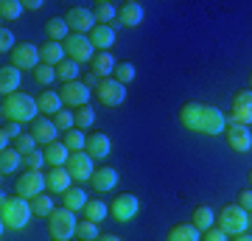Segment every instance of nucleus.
Segmentation results:
<instances>
[{
    "instance_id": "obj_1",
    "label": "nucleus",
    "mask_w": 252,
    "mask_h": 241,
    "mask_svg": "<svg viewBox=\"0 0 252 241\" xmlns=\"http://www.w3.org/2000/svg\"><path fill=\"white\" fill-rule=\"evenodd\" d=\"M180 121L185 129L199 135H221L227 129L224 112L213 104H202V101H188L180 109Z\"/></svg>"
},
{
    "instance_id": "obj_2",
    "label": "nucleus",
    "mask_w": 252,
    "mask_h": 241,
    "mask_svg": "<svg viewBox=\"0 0 252 241\" xmlns=\"http://www.w3.org/2000/svg\"><path fill=\"white\" fill-rule=\"evenodd\" d=\"M31 202L26 197H6L0 199V219H3V230H23L31 222Z\"/></svg>"
},
{
    "instance_id": "obj_3",
    "label": "nucleus",
    "mask_w": 252,
    "mask_h": 241,
    "mask_svg": "<svg viewBox=\"0 0 252 241\" xmlns=\"http://www.w3.org/2000/svg\"><path fill=\"white\" fill-rule=\"evenodd\" d=\"M0 112H3V121H17V124H34L36 115H39V104L36 99L26 96V93H14V96H6L3 104H0Z\"/></svg>"
},
{
    "instance_id": "obj_4",
    "label": "nucleus",
    "mask_w": 252,
    "mask_h": 241,
    "mask_svg": "<svg viewBox=\"0 0 252 241\" xmlns=\"http://www.w3.org/2000/svg\"><path fill=\"white\" fill-rule=\"evenodd\" d=\"M216 227L221 233H227V236H241V233H247V227H250V213H247L241 205H227V207H221V213L216 216Z\"/></svg>"
},
{
    "instance_id": "obj_5",
    "label": "nucleus",
    "mask_w": 252,
    "mask_h": 241,
    "mask_svg": "<svg viewBox=\"0 0 252 241\" xmlns=\"http://www.w3.org/2000/svg\"><path fill=\"white\" fill-rule=\"evenodd\" d=\"M76 227H79V222L73 219V210H67V207H56L48 216V233L54 241H70L76 236Z\"/></svg>"
},
{
    "instance_id": "obj_6",
    "label": "nucleus",
    "mask_w": 252,
    "mask_h": 241,
    "mask_svg": "<svg viewBox=\"0 0 252 241\" xmlns=\"http://www.w3.org/2000/svg\"><path fill=\"white\" fill-rule=\"evenodd\" d=\"M64 54H67V59H73V62H93V56H95V48H93L90 36L87 34H70L67 39L62 42Z\"/></svg>"
},
{
    "instance_id": "obj_7",
    "label": "nucleus",
    "mask_w": 252,
    "mask_h": 241,
    "mask_svg": "<svg viewBox=\"0 0 252 241\" xmlns=\"http://www.w3.org/2000/svg\"><path fill=\"white\" fill-rule=\"evenodd\" d=\"M95 96H98V101L104 107L115 109V107H121L124 99H126V84H121L118 79H101L98 87H95Z\"/></svg>"
},
{
    "instance_id": "obj_8",
    "label": "nucleus",
    "mask_w": 252,
    "mask_h": 241,
    "mask_svg": "<svg viewBox=\"0 0 252 241\" xmlns=\"http://www.w3.org/2000/svg\"><path fill=\"white\" fill-rule=\"evenodd\" d=\"M59 99H62L64 107H87V101H90V87L84 84V81H64L62 87H59Z\"/></svg>"
},
{
    "instance_id": "obj_9",
    "label": "nucleus",
    "mask_w": 252,
    "mask_h": 241,
    "mask_svg": "<svg viewBox=\"0 0 252 241\" xmlns=\"http://www.w3.org/2000/svg\"><path fill=\"white\" fill-rule=\"evenodd\" d=\"M230 124H241L250 126L252 124V90H238L233 96V104H230Z\"/></svg>"
},
{
    "instance_id": "obj_10",
    "label": "nucleus",
    "mask_w": 252,
    "mask_h": 241,
    "mask_svg": "<svg viewBox=\"0 0 252 241\" xmlns=\"http://www.w3.org/2000/svg\"><path fill=\"white\" fill-rule=\"evenodd\" d=\"M64 23L70 26V34H90L93 28L98 26L95 23V14L84 6H73L67 14H64Z\"/></svg>"
},
{
    "instance_id": "obj_11",
    "label": "nucleus",
    "mask_w": 252,
    "mask_h": 241,
    "mask_svg": "<svg viewBox=\"0 0 252 241\" xmlns=\"http://www.w3.org/2000/svg\"><path fill=\"white\" fill-rule=\"evenodd\" d=\"M45 188H48V179H45L42 171H26V174L17 177V194L20 197L34 199V197H39V194H45Z\"/></svg>"
},
{
    "instance_id": "obj_12",
    "label": "nucleus",
    "mask_w": 252,
    "mask_h": 241,
    "mask_svg": "<svg viewBox=\"0 0 252 241\" xmlns=\"http://www.w3.org/2000/svg\"><path fill=\"white\" fill-rule=\"evenodd\" d=\"M11 65L20 68V70H36L42 59H39V48L31 42H20L14 51H11Z\"/></svg>"
},
{
    "instance_id": "obj_13",
    "label": "nucleus",
    "mask_w": 252,
    "mask_h": 241,
    "mask_svg": "<svg viewBox=\"0 0 252 241\" xmlns=\"http://www.w3.org/2000/svg\"><path fill=\"white\" fill-rule=\"evenodd\" d=\"M64 169H67V174H70L73 179H90L93 174H95V169H93V157L87 152H70V157H67V163H64Z\"/></svg>"
},
{
    "instance_id": "obj_14",
    "label": "nucleus",
    "mask_w": 252,
    "mask_h": 241,
    "mask_svg": "<svg viewBox=\"0 0 252 241\" xmlns=\"http://www.w3.org/2000/svg\"><path fill=\"white\" fill-rule=\"evenodd\" d=\"M137 210H140V202H137L135 194H121V197H115L112 205H109V213L115 216L118 222H132Z\"/></svg>"
},
{
    "instance_id": "obj_15",
    "label": "nucleus",
    "mask_w": 252,
    "mask_h": 241,
    "mask_svg": "<svg viewBox=\"0 0 252 241\" xmlns=\"http://www.w3.org/2000/svg\"><path fill=\"white\" fill-rule=\"evenodd\" d=\"M224 135H227V146H230L233 152L244 154V152H250V149H252V132L247 129V126H241V124H227Z\"/></svg>"
},
{
    "instance_id": "obj_16",
    "label": "nucleus",
    "mask_w": 252,
    "mask_h": 241,
    "mask_svg": "<svg viewBox=\"0 0 252 241\" xmlns=\"http://www.w3.org/2000/svg\"><path fill=\"white\" fill-rule=\"evenodd\" d=\"M115 68H118V62L109 51H98L90 62V73H95L98 79H112L115 76Z\"/></svg>"
},
{
    "instance_id": "obj_17",
    "label": "nucleus",
    "mask_w": 252,
    "mask_h": 241,
    "mask_svg": "<svg viewBox=\"0 0 252 241\" xmlns=\"http://www.w3.org/2000/svg\"><path fill=\"white\" fill-rule=\"evenodd\" d=\"M143 23V6L135 3V0H126L124 6L118 9V26H126V28H135Z\"/></svg>"
},
{
    "instance_id": "obj_18",
    "label": "nucleus",
    "mask_w": 252,
    "mask_h": 241,
    "mask_svg": "<svg viewBox=\"0 0 252 241\" xmlns=\"http://www.w3.org/2000/svg\"><path fill=\"white\" fill-rule=\"evenodd\" d=\"M56 124L51 121V118H36L34 124H31V135L36 138V143H56Z\"/></svg>"
},
{
    "instance_id": "obj_19",
    "label": "nucleus",
    "mask_w": 252,
    "mask_h": 241,
    "mask_svg": "<svg viewBox=\"0 0 252 241\" xmlns=\"http://www.w3.org/2000/svg\"><path fill=\"white\" fill-rule=\"evenodd\" d=\"M17 87H20V68H14V65H3V70H0V93H3V99L20 93Z\"/></svg>"
},
{
    "instance_id": "obj_20",
    "label": "nucleus",
    "mask_w": 252,
    "mask_h": 241,
    "mask_svg": "<svg viewBox=\"0 0 252 241\" xmlns=\"http://www.w3.org/2000/svg\"><path fill=\"white\" fill-rule=\"evenodd\" d=\"M64 48L62 42H54V39H45V42L39 45V59H42V65H51V68H56L59 62H64Z\"/></svg>"
},
{
    "instance_id": "obj_21",
    "label": "nucleus",
    "mask_w": 252,
    "mask_h": 241,
    "mask_svg": "<svg viewBox=\"0 0 252 241\" xmlns=\"http://www.w3.org/2000/svg\"><path fill=\"white\" fill-rule=\"evenodd\" d=\"M118 169H109V166H104V169H95V174L90 177L93 188L95 191H112V188L118 185Z\"/></svg>"
},
{
    "instance_id": "obj_22",
    "label": "nucleus",
    "mask_w": 252,
    "mask_h": 241,
    "mask_svg": "<svg viewBox=\"0 0 252 241\" xmlns=\"http://www.w3.org/2000/svg\"><path fill=\"white\" fill-rule=\"evenodd\" d=\"M48 179V191L51 194H64L67 188H70V174H67V169L64 166H56V169H51V174H45Z\"/></svg>"
},
{
    "instance_id": "obj_23",
    "label": "nucleus",
    "mask_w": 252,
    "mask_h": 241,
    "mask_svg": "<svg viewBox=\"0 0 252 241\" xmlns=\"http://www.w3.org/2000/svg\"><path fill=\"white\" fill-rule=\"evenodd\" d=\"M84 152L90 154V157H107L109 152H112V146H109V138L107 135H101V132H93L87 135V146H84Z\"/></svg>"
},
{
    "instance_id": "obj_24",
    "label": "nucleus",
    "mask_w": 252,
    "mask_h": 241,
    "mask_svg": "<svg viewBox=\"0 0 252 241\" xmlns=\"http://www.w3.org/2000/svg\"><path fill=\"white\" fill-rule=\"evenodd\" d=\"M87 36H90L93 48H98V51H109L112 42H115V28H112V26H95Z\"/></svg>"
},
{
    "instance_id": "obj_25",
    "label": "nucleus",
    "mask_w": 252,
    "mask_h": 241,
    "mask_svg": "<svg viewBox=\"0 0 252 241\" xmlns=\"http://www.w3.org/2000/svg\"><path fill=\"white\" fill-rule=\"evenodd\" d=\"M165 241H202V233L193 227V222H180L168 230V239Z\"/></svg>"
},
{
    "instance_id": "obj_26",
    "label": "nucleus",
    "mask_w": 252,
    "mask_h": 241,
    "mask_svg": "<svg viewBox=\"0 0 252 241\" xmlns=\"http://www.w3.org/2000/svg\"><path fill=\"white\" fill-rule=\"evenodd\" d=\"M42 152H45V163L51 166V169H56V166H64V163H67V157H70V149H67L64 143H59V140H56V143H48Z\"/></svg>"
},
{
    "instance_id": "obj_27",
    "label": "nucleus",
    "mask_w": 252,
    "mask_h": 241,
    "mask_svg": "<svg viewBox=\"0 0 252 241\" xmlns=\"http://www.w3.org/2000/svg\"><path fill=\"white\" fill-rule=\"evenodd\" d=\"M36 104H39V112H45V115H56L64 107L62 99H59V93H54V90H42L36 96Z\"/></svg>"
},
{
    "instance_id": "obj_28",
    "label": "nucleus",
    "mask_w": 252,
    "mask_h": 241,
    "mask_svg": "<svg viewBox=\"0 0 252 241\" xmlns=\"http://www.w3.org/2000/svg\"><path fill=\"white\" fill-rule=\"evenodd\" d=\"M190 222H193V227H196L199 233H205V230H210V227H216V213H213L210 205H199L196 210H193V216H190Z\"/></svg>"
},
{
    "instance_id": "obj_29",
    "label": "nucleus",
    "mask_w": 252,
    "mask_h": 241,
    "mask_svg": "<svg viewBox=\"0 0 252 241\" xmlns=\"http://www.w3.org/2000/svg\"><path fill=\"white\" fill-rule=\"evenodd\" d=\"M45 34H48V39H54V42H64V39L70 36V26L64 23V17H51L45 23Z\"/></svg>"
},
{
    "instance_id": "obj_30",
    "label": "nucleus",
    "mask_w": 252,
    "mask_h": 241,
    "mask_svg": "<svg viewBox=\"0 0 252 241\" xmlns=\"http://www.w3.org/2000/svg\"><path fill=\"white\" fill-rule=\"evenodd\" d=\"M87 202H90V199H87V194H84L81 188H67L62 194V205L67 207V210H73V213H76V210H84Z\"/></svg>"
},
{
    "instance_id": "obj_31",
    "label": "nucleus",
    "mask_w": 252,
    "mask_h": 241,
    "mask_svg": "<svg viewBox=\"0 0 252 241\" xmlns=\"http://www.w3.org/2000/svg\"><path fill=\"white\" fill-rule=\"evenodd\" d=\"M23 160H26V157H23L14 146H11V149H3V152H0V171H3V174H11V171L20 169Z\"/></svg>"
},
{
    "instance_id": "obj_32",
    "label": "nucleus",
    "mask_w": 252,
    "mask_h": 241,
    "mask_svg": "<svg viewBox=\"0 0 252 241\" xmlns=\"http://www.w3.org/2000/svg\"><path fill=\"white\" fill-rule=\"evenodd\" d=\"M93 14H95V23H98V26H109L112 20H118V11L109 0H98L95 9H93Z\"/></svg>"
},
{
    "instance_id": "obj_33",
    "label": "nucleus",
    "mask_w": 252,
    "mask_h": 241,
    "mask_svg": "<svg viewBox=\"0 0 252 241\" xmlns=\"http://www.w3.org/2000/svg\"><path fill=\"white\" fill-rule=\"evenodd\" d=\"M107 213H109V205H104L101 199H90L87 205H84V219H90V222H104L107 219Z\"/></svg>"
},
{
    "instance_id": "obj_34",
    "label": "nucleus",
    "mask_w": 252,
    "mask_h": 241,
    "mask_svg": "<svg viewBox=\"0 0 252 241\" xmlns=\"http://www.w3.org/2000/svg\"><path fill=\"white\" fill-rule=\"evenodd\" d=\"M31 210H34V216H51L56 210L54 207V197H48V194H39V197L31 199Z\"/></svg>"
},
{
    "instance_id": "obj_35",
    "label": "nucleus",
    "mask_w": 252,
    "mask_h": 241,
    "mask_svg": "<svg viewBox=\"0 0 252 241\" xmlns=\"http://www.w3.org/2000/svg\"><path fill=\"white\" fill-rule=\"evenodd\" d=\"M62 143L70 149V152H81V149L87 146V135L73 126V129H67V132H64V140H62Z\"/></svg>"
},
{
    "instance_id": "obj_36",
    "label": "nucleus",
    "mask_w": 252,
    "mask_h": 241,
    "mask_svg": "<svg viewBox=\"0 0 252 241\" xmlns=\"http://www.w3.org/2000/svg\"><path fill=\"white\" fill-rule=\"evenodd\" d=\"M73 124H76V129H90V126L95 124V112H93V107L73 109Z\"/></svg>"
},
{
    "instance_id": "obj_37",
    "label": "nucleus",
    "mask_w": 252,
    "mask_h": 241,
    "mask_svg": "<svg viewBox=\"0 0 252 241\" xmlns=\"http://www.w3.org/2000/svg\"><path fill=\"white\" fill-rule=\"evenodd\" d=\"M23 9H26V6H23L20 0H3V3H0V17L3 20H20L23 17Z\"/></svg>"
},
{
    "instance_id": "obj_38",
    "label": "nucleus",
    "mask_w": 252,
    "mask_h": 241,
    "mask_svg": "<svg viewBox=\"0 0 252 241\" xmlns=\"http://www.w3.org/2000/svg\"><path fill=\"white\" fill-rule=\"evenodd\" d=\"M76 236H79L81 241H95V239L101 236V233H98V224L90 222V219H81L79 227H76Z\"/></svg>"
},
{
    "instance_id": "obj_39",
    "label": "nucleus",
    "mask_w": 252,
    "mask_h": 241,
    "mask_svg": "<svg viewBox=\"0 0 252 241\" xmlns=\"http://www.w3.org/2000/svg\"><path fill=\"white\" fill-rule=\"evenodd\" d=\"M56 76L62 81H76L79 79V65L73 62V59H64V62L56 65Z\"/></svg>"
},
{
    "instance_id": "obj_40",
    "label": "nucleus",
    "mask_w": 252,
    "mask_h": 241,
    "mask_svg": "<svg viewBox=\"0 0 252 241\" xmlns=\"http://www.w3.org/2000/svg\"><path fill=\"white\" fill-rule=\"evenodd\" d=\"M34 146H36V138H34L31 132H23V135L17 138V140H14V149H17V152L23 154V157H26V154H31V152H36Z\"/></svg>"
},
{
    "instance_id": "obj_41",
    "label": "nucleus",
    "mask_w": 252,
    "mask_h": 241,
    "mask_svg": "<svg viewBox=\"0 0 252 241\" xmlns=\"http://www.w3.org/2000/svg\"><path fill=\"white\" fill-rule=\"evenodd\" d=\"M112 79H118L121 84H129V81L135 79V65H132V62H118L115 76H112Z\"/></svg>"
},
{
    "instance_id": "obj_42",
    "label": "nucleus",
    "mask_w": 252,
    "mask_h": 241,
    "mask_svg": "<svg viewBox=\"0 0 252 241\" xmlns=\"http://www.w3.org/2000/svg\"><path fill=\"white\" fill-rule=\"evenodd\" d=\"M34 79L39 81V84H51V81H56L59 76H56V68H51V65H39L34 70Z\"/></svg>"
},
{
    "instance_id": "obj_43",
    "label": "nucleus",
    "mask_w": 252,
    "mask_h": 241,
    "mask_svg": "<svg viewBox=\"0 0 252 241\" xmlns=\"http://www.w3.org/2000/svg\"><path fill=\"white\" fill-rule=\"evenodd\" d=\"M54 124H56V129L59 132H67V129H73V112H67V109H62V112H56L54 115Z\"/></svg>"
},
{
    "instance_id": "obj_44",
    "label": "nucleus",
    "mask_w": 252,
    "mask_h": 241,
    "mask_svg": "<svg viewBox=\"0 0 252 241\" xmlns=\"http://www.w3.org/2000/svg\"><path fill=\"white\" fill-rule=\"evenodd\" d=\"M26 166H28V171H42V166H45V152L26 154Z\"/></svg>"
},
{
    "instance_id": "obj_45",
    "label": "nucleus",
    "mask_w": 252,
    "mask_h": 241,
    "mask_svg": "<svg viewBox=\"0 0 252 241\" xmlns=\"http://www.w3.org/2000/svg\"><path fill=\"white\" fill-rule=\"evenodd\" d=\"M14 48H17V45H14V34L3 26V31H0V51L6 54V51H14Z\"/></svg>"
},
{
    "instance_id": "obj_46",
    "label": "nucleus",
    "mask_w": 252,
    "mask_h": 241,
    "mask_svg": "<svg viewBox=\"0 0 252 241\" xmlns=\"http://www.w3.org/2000/svg\"><path fill=\"white\" fill-rule=\"evenodd\" d=\"M0 132H6L11 138V140H17L20 135H23V126L17 124V121H6V124H3V129H0Z\"/></svg>"
},
{
    "instance_id": "obj_47",
    "label": "nucleus",
    "mask_w": 252,
    "mask_h": 241,
    "mask_svg": "<svg viewBox=\"0 0 252 241\" xmlns=\"http://www.w3.org/2000/svg\"><path fill=\"white\" fill-rule=\"evenodd\" d=\"M230 236L227 233H221L219 227H210V230H205L202 233V241H227Z\"/></svg>"
},
{
    "instance_id": "obj_48",
    "label": "nucleus",
    "mask_w": 252,
    "mask_h": 241,
    "mask_svg": "<svg viewBox=\"0 0 252 241\" xmlns=\"http://www.w3.org/2000/svg\"><path fill=\"white\" fill-rule=\"evenodd\" d=\"M238 205H241L247 213H252V188H250V191H241V194H238Z\"/></svg>"
},
{
    "instance_id": "obj_49",
    "label": "nucleus",
    "mask_w": 252,
    "mask_h": 241,
    "mask_svg": "<svg viewBox=\"0 0 252 241\" xmlns=\"http://www.w3.org/2000/svg\"><path fill=\"white\" fill-rule=\"evenodd\" d=\"M23 6H26L28 11H36V9H42V0H26Z\"/></svg>"
},
{
    "instance_id": "obj_50",
    "label": "nucleus",
    "mask_w": 252,
    "mask_h": 241,
    "mask_svg": "<svg viewBox=\"0 0 252 241\" xmlns=\"http://www.w3.org/2000/svg\"><path fill=\"white\" fill-rule=\"evenodd\" d=\"M9 143H11V138L6 132H0V152H3V149H11Z\"/></svg>"
},
{
    "instance_id": "obj_51",
    "label": "nucleus",
    "mask_w": 252,
    "mask_h": 241,
    "mask_svg": "<svg viewBox=\"0 0 252 241\" xmlns=\"http://www.w3.org/2000/svg\"><path fill=\"white\" fill-rule=\"evenodd\" d=\"M95 241H124V239H121V236H112V233H101Z\"/></svg>"
},
{
    "instance_id": "obj_52",
    "label": "nucleus",
    "mask_w": 252,
    "mask_h": 241,
    "mask_svg": "<svg viewBox=\"0 0 252 241\" xmlns=\"http://www.w3.org/2000/svg\"><path fill=\"white\" fill-rule=\"evenodd\" d=\"M98 76H95V73H87V76H84V84H87V87H90V84H95V87H98Z\"/></svg>"
},
{
    "instance_id": "obj_53",
    "label": "nucleus",
    "mask_w": 252,
    "mask_h": 241,
    "mask_svg": "<svg viewBox=\"0 0 252 241\" xmlns=\"http://www.w3.org/2000/svg\"><path fill=\"white\" fill-rule=\"evenodd\" d=\"M235 241H252V236H247V233H241V236H235Z\"/></svg>"
},
{
    "instance_id": "obj_54",
    "label": "nucleus",
    "mask_w": 252,
    "mask_h": 241,
    "mask_svg": "<svg viewBox=\"0 0 252 241\" xmlns=\"http://www.w3.org/2000/svg\"><path fill=\"white\" fill-rule=\"evenodd\" d=\"M247 177H250V185H252V171H250V174H247Z\"/></svg>"
},
{
    "instance_id": "obj_55",
    "label": "nucleus",
    "mask_w": 252,
    "mask_h": 241,
    "mask_svg": "<svg viewBox=\"0 0 252 241\" xmlns=\"http://www.w3.org/2000/svg\"><path fill=\"white\" fill-rule=\"evenodd\" d=\"M250 90H252V73H250Z\"/></svg>"
},
{
    "instance_id": "obj_56",
    "label": "nucleus",
    "mask_w": 252,
    "mask_h": 241,
    "mask_svg": "<svg viewBox=\"0 0 252 241\" xmlns=\"http://www.w3.org/2000/svg\"><path fill=\"white\" fill-rule=\"evenodd\" d=\"M250 224H252V213H250Z\"/></svg>"
}]
</instances>
